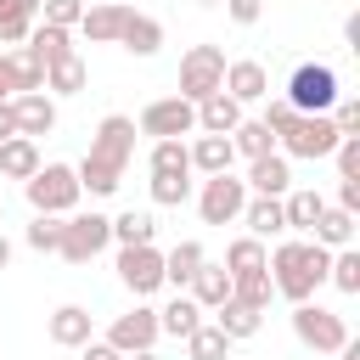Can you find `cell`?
Instances as JSON below:
<instances>
[{"label":"cell","mask_w":360,"mask_h":360,"mask_svg":"<svg viewBox=\"0 0 360 360\" xmlns=\"http://www.w3.org/2000/svg\"><path fill=\"white\" fill-rule=\"evenodd\" d=\"M338 112H332V124H338V135H360V101H332Z\"/></svg>","instance_id":"obj_44"},{"label":"cell","mask_w":360,"mask_h":360,"mask_svg":"<svg viewBox=\"0 0 360 360\" xmlns=\"http://www.w3.org/2000/svg\"><path fill=\"white\" fill-rule=\"evenodd\" d=\"M253 197H281L287 186H292V169H287V158L281 152H264V158H248V180H242Z\"/></svg>","instance_id":"obj_15"},{"label":"cell","mask_w":360,"mask_h":360,"mask_svg":"<svg viewBox=\"0 0 360 360\" xmlns=\"http://www.w3.org/2000/svg\"><path fill=\"white\" fill-rule=\"evenodd\" d=\"M349 236H354V214L349 208H321L315 225H309V242H321V248H349Z\"/></svg>","instance_id":"obj_25"},{"label":"cell","mask_w":360,"mask_h":360,"mask_svg":"<svg viewBox=\"0 0 360 360\" xmlns=\"http://www.w3.org/2000/svg\"><path fill=\"white\" fill-rule=\"evenodd\" d=\"M11 96H17V68H11V56L0 51V107H6Z\"/></svg>","instance_id":"obj_46"},{"label":"cell","mask_w":360,"mask_h":360,"mask_svg":"<svg viewBox=\"0 0 360 360\" xmlns=\"http://www.w3.org/2000/svg\"><path fill=\"white\" fill-rule=\"evenodd\" d=\"M186 354H191V360H225V354H231V338H225L214 321H202V326L186 338Z\"/></svg>","instance_id":"obj_33"},{"label":"cell","mask_w":360,"mask_h":360,"mask_svg":"<svg viewBox=\"0 0 360 360\" xmlns=\"http://www.w3.org/2000/svg\"><path fill=\"white\" fill-rule=\"evenodd\" d=\"M326 264H332V248H321V242H281L276 253H264V270H270L276 292L292 298V304L315 298V287L326 281Z\"/></svg>","instance_id":"obj_2"},{"label":"cell","mask_w":360,"mask_h":360,"mask_svg":"<svg viewBox=\"0 0 360 360\" xmlns=\"http://www.w3.org/2000/svg\"><path fill=\"white\" fill-rule=\"evenodd\" d=\"M124 17H129V6H118V0H107V6H84V17H79V34H84L90 45H118V28H124Z\"/></svg>","instance_id":"obj_16"},{"label":"cell","mask_w":360,"mask_h":360,"mask_svg":"<svg viewBox=\"0 0 360 360\" xmlns=\"http://www.w3.org/2000/svg\"><path fill=\"white\" fill-rule=\"evenodd\" d=\"M51 343H62V349L90 343V309H84V304H62V309L51 315Z\"/></svg>","instance_id":"obj_24"},{"label":"cell","mask_w":360,"mask_h":360,"mask_svg":"<svg viewBox=\"0 0 360 360\" xmlns=\"http://www.w3.org/2000/svg\"><path fill=\"white\" fill-rule=\"evenodd\" d=\"M56 242H62V214H34L28 248H34V253H56Z\"/></svg>","instance_id":"obj_41"},{"label":"cell","mask_w":360,"mask_h":360,"mask_svg":"<svg viewBox=\"0 0 360 360\" xmlns=\"http://www.w3.org/2000/svg\"><path fill=\"white\" fill-rule=\"evenodd\" d=\"M231 298L264 315V309H270V298H276V281H270V270H242V276H231Z\"/></svg>","instance_id":"obj_26"},{"label":"cell","mask_w":360,"mask_h":360,"mask_svg":"<svg viewBox=\"0 0 360 360\" xmlns=\"http://www.w3.org/2000/svg\"><path fill=\"white\" fill-rule=\"evenodd\" d=\"M146 169H152V174H191V152H186V141H152Z\"/></svg>","instance_id":"obj_32"},{"label":"cell","mask_w":360,"mask_h":360,"mask_svg":"<svg viewBox=\"0 0 360 360\" xmlns=\"http://www.w3.org/2000/svg\"><path fill=\"white\" fill-rule=\"evenodd\" d=\"M129 158H135V118L107 112V118L96 124L90 152H84V163H79L73 174H79V186H84L90 197H112L118 180H124V169H129Z\"/></svg>","instance_id":"obj_1"},{"label":"cell","mask_w":360,"mask_h":360,"mask_svg":"<svg viewBox=\"0 0 360 360\" xmlns=\"http://www.w3.org/2000/svg\"><path fill=\"white\" fill-rule=\"evenodd\" d=\"M163 338V326H158V309H146V304H135L129 315H118L112 326H107V343L118 349V354H141V349H152Z\"/></svg>","instance_id":"obj_12"},{"label":"cell","mask_w":360,"mask_h":360,"mask_svg":"<svg viewBox=\"0 0 360 360\" xmlns=\"http://www.w3.org/2000/svg\"><path fill=\"white\" fill-rule=\"evenodd\" d=\"M22 191H28L34 214H73V202L84 197V186H79V174H73L68 163H39V169L22 180Z\"/></svg>","instance_id":"obj_3"},{"label":"cell","mask_w":360,"mask_h":360,"mask_svg":"<svg viewBox=\"0 0 360 360\" xmlns=\"http://www.w3.org/2000/svg\"><path fill=\"white\" fill-rule=\"evenodd\" d=\"M186 152H191V169H202V174H225V169H231V158H236L231 135H197Z\"/></svg>","instance_id":"obj_23"},{"label":"cell","mask_w":360,"mask_h":360,"mask_svg":"<svg viewBox=\"0 0 360 360\" xmlns=\"http://www.w3.org/2000/svg\"><path fill=\"white\" fill-rule=\"evenodd\" d=\"M326 281H332L338 292H349V298H354V292H360V253H354V248H338V253H332V264H326Z\"/></svg>","instance_id":"obj_35"},{"label":"cell","mask_w":360,"mask_h":360,"mask_svg":"<svg viewBox=\"0 0 360 360\" xmlns=\"http://www.w3.org/2000/svg\"><path fill=\"white\" fill-rule=\"evenodd\" d=\"M214 315H219L214 326H219V332H225L231 343H242V338H253V332H259V321H264L259 309H248V304H236V298H225V304H219Z\"/></svg>","instance_id":"obj_30"},{"label":"cell","mask_w":360,"mask_h":360,"mask_svg":"<svg viewBox=\"0 0 360 360\" xmlns=\"http://www.w3.org/2000/svg\"><path fill=\"white\" fill-rule=\"evenodd\" d=\"M225 270H231V276H242V270H264V242H259V236H236V242L225 248Z\"/></svg>","instance_id":"obj_38"},{"label":"cell","mask_w":360,"mask_h":360,"mask_svg":"<svg viewBox=\"0 0 360 360\" xmlns=\"http://www.w3.org/2000/svg\"><path fill=\"white\" fill-rule=\"evenodd\" d=\"M264 101H270V96H264ZM292 118H298V112H292V101H287V96H276V101L264 107V118H259V124H264L270 135H281V129H287Z\"/></svg>","instance_id":"obj_43"},{"label":"cell","mask_w":360,"mask_h":360,"mask_svg":"<svg viewBox=\"0 0 360 360\" xmlns=\"http://www.w3.org/2000/svg\"><path fill=\"white\" fill-rule=\"evenodd\" d=\"M107 242H112V219H107V214H73V219H62L56 253H62L68 264H90Z\"/></svg>","instance_id":"obj_8"},{"label":"cell","mask_w":360,"mask_h":360,"mask_svg":"<svg viewBox=\"0 0 360 360\" xmlns=\"http://www.w3.org/2000/svg\"><path fill=\"white\" fill-rule=\"evenodd\" d=\"M287 101H292V112H332V101H338V73H332L326 62H298L292 79H287Z\"/></svg>","instance_id":"obj_5"},{"label":"cell","mask_w":360,"mask_h":360,"mask_svg":"<svg viewBox=\"0 0 360 360\" xmlns=\"http://www.w3.org/2000/svg\"><path fill=\"white\" fill-rule=\"evenodd\" d=\"M6 107H11V118H17V135H51V129H56V101H51L45 90H22V96H11Z\"/></svg>","instance_id":"obj_14"},{"label":"cell","mask_w":360,"mask_h":360,"mask_svg":"<svg viewBox=\"0 0 360 360\" xmlns=\"http://www.w3.org/2000/svg\"><path fill=\"white\" fill-rule=\"evenodd\" d=\"M124 360H158V354H152V349H141V354H124Z\"/></svg>","instance_id":"obj_53"},{"label":"cell","mask_w":360,"mask_h":360,"mask_svg":"<svg viewBox=\"0 0 360 360\" xmlns=\"http://www.w3.org/2000/svg\"><path fill=\"white\" fill-rule=\"evenodd\" d=\"M197 6H219V0H197Z\"/></svg>","instance_id":"obj_54"},{"label":"cell","mask_w":360,"mask_h":360,"mask_svg":"<svg viewBox=\"0 0 360 360\" xmlns=\"http://www.w3.org/2000/svg\"><path fill=\"white\" fill-rule=\"evenodd\" d=\"M236 124H242V101H231L225 90H214V96L197 101V129L202 135H231Z\"/></svg>","instance_id":"obj_17"},{"label":"cell","mask_w":360,"mask_h":360,"mask_svg":"<svg viewBox=\"0 0 360 360\" xmlns=\"http://www.w3.org/2000/svg\"><path fill=\"white\" fill-rule=\"evenodd\" d=\"M231 101H264L270 96V73H264V62H253V56H242V62H225V84H219Z\"/></svg>","instance_id":"obj_13"},{"label":"cell","mask_w":360,"mask_h":360,"mask_svg":"<svg viewBox=\"0 0 360 360\" xmlns=\"http://www.w3.org/2000/svg\"><path fill=\"white\" fill-rule=\"evenodd\" d=\"M45 90H56V96H79V90H84V62H79V56L51 62V68H45Z\"/></svg>","instance_id":"obj_36"},{"label":"cell","mask_w":360,"mask_h":360,"mask_svg":"<svg viewBox=\"0 0 360 360\" xmlns=\"http://www.w3.org/2000/svg\"><path fill=\"white\" fill-rule=\"evenodd\" d=\"M79 17H84V0H39V22L79 28Z\"/></svg>","instance_id":"obj_42"},{"label":"cell","mask_w":360,"mask_h":360,"mask_svg":"<svg viewBox=\"0 0 360 360\" xmlns=\"http://www.w3.org/2000/svg\"><path fill=\"white\" fill-rule=\"evenodd\" d=\"M17 135V118H11V107H0V141H11Z\"/></svg>","instance_id":"obj_50"},{"label":"cell","mask_w":360,"mask_h":360,"mask_svg":"<svg viewBox=\"0 0 360 360\" xmlns=\"http://www.w3.org/2000/svg\"><path fill=\"white\" fill-rule=\"evenodd\" d=\"M231 146H236L242 158H264V152L276 146V135H270V129H264L259 118H242V124L231 129Z\"/></svg>","instance_id":"obj_34"},{"label":"cell","mask_w":360,"mask_h":360,"mask_svg":"<svg viewBox=\"0 0 360 360\" xmlns=\"http://www.w3.org/2000/svg\"><path fill=\"white\" fill-rule=\"evenodd\" d=\"M11 56V68H17V96L22 90H45V62L28 51V45H17V51H6Z\"/></svg>","instance_id":"obj_39"},{"label":"cell","mask_w":360,"mask_h":360,"mask_svg":"<svg viewBox=\"0 0 360 360\" xmlns=\"http://www.w3.org/2000/svg\"><path fill=\"white\" fill-rule=\"evenodd\" d=\"M343 39H349V45H354V51H360V11H354V17H349V22H343Z\"/></svg>","instance_id":"obj_49"},{"label":"cell","mask_w":360,"mask_h":360,"mask_svg":"<svg viewBox=\"0 0 360 360\" xmlns=\"http://www.w3.org/2000/svg\"><path fill=\"white\" fill-rule=\"evenodd\" d=\"M152 231H158L152 214H135V208L112 219V242H118V248H141V242H152Z\"/></svg>","instance_id":"obj_37"},{"label":"cell","mask_w":360,"mask_h":360,"mask_svg":"<svg viewBox=\"0 0 360 360\" xmlns=\"http://www.w3.org/2000/svg\"><path fill=\"white\" fill-rule=\"evenodd\" d=\"M321 208H326V197H321V191H281V214H287V231H309Z\"/></svg>","instance_id":"obj_31"},{"label":"cell","mask_w":360,"mask_h":360,"mask_svg":"<svg viewBox=\"0 0 360 360\" xmlns=\"http://www.w3.org/2000/svg\"><path fill=\"white\" fill-rule=\"evenodd\" d=\"M242 202H248V186H242L231 169H225V174H208L202 191H197L202 225H231V219H242Z\"/></svg>","instance_id":"obj_9"},{"label":"cell","mask_w":360,"mask_h":360,"mask_svg":"<svg viewBox=\"0 0 360 360\" xmlns=\"http://www.w3.org/2000/svg\"><path fill=\"white\" fill-rule=\"evenodd\" d=\"M338 208H349V214H360V174L338 186Z\"/></svg>","instance_id":"obj_47"},{"label":"cell","mask_w":360,"mask_h":360,"mask_svg":"<svg viewBox=\"0 0 360 360\" xmlns=\"http://www.w3.org/2000/svg\"><path fill=\"white\" fill-rule=\"evenodd\" d=\"M208 253H202V242H174L169 253H163V281H174V287H186L191 276H197V264H202Z\"/></svg>","instance_id":"obj_28"},{"label":"cell","mask_w":360,"mask_h":360,"mask_svg":"<svg viewBox=\"0 0 360 360\" xmlns=\"http://www.w3.org/2000/svg\"><path fill=\"white\" fill-rule=\"evenodd\" d=\"M158 326H163V332H169V338H191V332H197V326H202V304H197V298H186V292H180V298H174V304H169V309H158Z\"/></svg>","instance_id":"obj_29"},{"label":"cell","mask_w":360,"mask_h":360,"mask_svg":"<svg viewBox=\"0 0 360 360\" xmlns=\"http://www.w3.org/2000/svg\"><path fill=\"white\" fill-rule=\"evenodd\" d=\"M6 264H11V242L0 236V270H6Z\"/></svg>","instance_id":"obj_52"},{"label":"cell","mask_w":360,"mask_h":360,"mask_svg":"<svg viewBox=\"0 0 360 360\" xmlns=\"http://www.w3.org/2000/svg\"><path fill=\"white\" fill-rule=\"evenodd\" d=\"M118 281H124L135 298L158 292V287H163V253H158L152 242H141V248H118Z\"/></svg>","instance_id":"obj_11"},{"label":"cell","mask_w":360,"mask_h":360,"mask_svg":"<svg viewBox=\"0 0 360 360\" xmlns=\"http://www.w3.org/2000/svg\"><path fill=\"white\" fill-rule=\"evenodd\" d=\"M186 287H191V298H197L202 309H219V304L231 298V270H225V264H208V259H202V264H197V276H191Z\"/></svg>","instance_id":"obj_21"},{"label":"cell","mask_w":360,"mask_h":360,"mask_svg":"<svg viewBox=\"0 0 360 360\" xmlns=\"http://www.w3.org/2000/svg\"><path fill=\"white\" fill-rule=\"evenodd\" d=\"M281 146H287V158H332V146H338V124H332V112H298L281 135H276Z\"/></svg>","instance_id":"obj_6"},{"label":"cell","mask_w":360,"mask_h":360,"mask_svg":"<svg viewBox=\"0 0 360 360\" xmlns=\"http://www.w3.org/2000/svg\"><path fill=\"white\" fill-rule=\"evenodd\" d=\"M225 84V51L219 45H191L186 56H180V96L197 107L202 96H214Z\"/></svg>","instance_id":"obj_7"},{"label":"cell","mask_w":360,"mask_h":360,"mask_svg":"<svg viewBox=\"0 0 360 360\" xmlns=\"http://www.w3.org/2000/svg\"><path fill=\"white\" fill-rule=\"evenodd\" d=\"M292 338L304 349H315V354H338L349 343V326H343V315H332V309L304 298V304H292Z\"/></svg>","instance_id":"obj_4"},{"label":"cell","mask_w":360,"mask_h":360,"mask_svg":"<svg viewBox=\"0 0 360 360\" xmlns=\"http://www.w3.org/2000/svg\"><path fill=\"white\" fill-rule=\"evenodd\" d=\"M79 349H84L79 360H124V354H118L112 343H79Z\"/></svg>","instance_id":"obj_48"},{"label":"cell","mask_w":360,"mask_h":360,"mask_svg":"<svg viewBox=\"0 0 360 360\" xmlns=\"http://www.w3.org/2000/svg\"><path fill=\"white\" fill-rule=\"evenodd\" d=\"M28 51L51 68V62H68L73 56V28H56V22H34L28 28Z\"/></svg>","instance_id":"obj_19"},{"label":"cell","mask_w":360,"mask_h":360,"mask_svg":"<svg viewBox=\"0 0 360 360\" xmlns=\"http://www.w3.org/2000/svg\"><path fill=\"white\" fill-rule=\"evenodd\" d=\"M191 129H197V107H191L186 96L146 101V112H141V135H152V141H180V135H191Z\"/></svg>","instance_id":"obj_10"},{"label":"cell","mask_w":360,"mask_h":360,"mask_svg":"<svg viewBox=\"0 0 360 360\" xmlns=\"http://www.w3.org/2000/svg\"><path fill=\"white\" fill-rule=\"evenodd\" d=\"M338 354H343V360H360V343H343Z\"/></svg>","instance_id":"obj_51"},{"label":"cell","mask_w":360,"mask_h":360,"mask_svg":"<svg viewBox=\"0 0 360 360\" xmlns=\"http://www.w3.org/2000/svg\"><path fill=\"white\" fill-rule=\"evenodd\" d=\"M118 45H124L129 56H152V51L163 45V22H158V17H146V11H129V17H124V28H118Z\"/></svg>","instance_id":"obj_18"},{"label":"cell","mask_w":360,"mask_h":360,"mask_svg":"<svg viewBox=\"0 0 360 360\" xmlns=\"http://www.w3.org/2000/svg\"><path fill=\"white\" fill-rule=\"evenodd\" d=\"M152 202H158V208L191 202V174H152Z\"/></svg>","instance_id":"obj_40"},{"label":"cell","mask_w":360,"mask_h":360,"mask_svg":"<svg viewBox=\"0 0 360 360\" xmlns=\"http://www.w3.org/2000/svg\"><path fill=\"white\" fill-rule=\"evenodd\" d=\"M39 17V0H0V45H22Z\"/></svg>","instance_id":"obj_27"},{"label":"cell","mask_w":360,"mask_h":360,"mask_svg":"<svg viewBox=\"0 0 360 360\" xmlns=\"http://www.w3.org/2000/svg\"><path fill=\"white\" fill-rule=\"evenodd\" d=\"M34 169H39V141H34V135L0 141V174H6V180H28Z\"/></svg>","instance_id":"obj_22"},{"label":"cell","mask_w":360,"mask_h":360,"mask_svg":"<svg viewBox=\"0 0 360 360\" xmlns=\"http://www.w3.org/2000/svg\"><path fill=\"white\" fill-rule=\"evenodd\" d=\"M242 219H248V231L264 242V236H281L287 231V214H281V197H253L248 191V202H242Z\"/></svg>","instance_id":"obj_20"},{"label":"cell","mask_w":360,"mask_h":360,"mask_svg":"<svg viewBox=\"0 0 360 360\" xmlns=\"http://www.w3.org/2000/svg\"><path fill=\"white\" fill-rule=\"evenodd\" d=\"M219 6H225V11H231V22H242V28L264 17V0H219Z\"/></svg>","instance_id":"obj_45"}]
</instances>
